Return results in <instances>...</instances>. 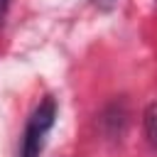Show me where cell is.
<instances>
[{
    "instance_id": "cell-1",
    "label": "cell",
    "mask_w": 157,
    "mask_h": 157,
    "mask_svg": "<svg viewBox=\"0 0 157 157\" xmlns=\"http://www.w3.org/2000/svg\"><path fill=\"white\" fill-rule=\"evenodd\" d=\"M56 118V103L54 98H47L37 105V110L29 115L25 135H22V147H20V157H39L42 147H44V137L52 130Z\"/></svg>"
},
{
    "instance_id": "cell-3",
    "label": "cell",
    "mask_w": 157,
    "mask_h": 157,
    "mask_svg": "<svg viewBox=\"0 0 157 157\" xmlns=\"http://www.w3.org/2000/svg\"><path fill=\"white\" fill-rule=\"evenodd\" d=\"M93 2H96L98 7H103V10H108V7H110V5L115 2V0H93Z\"/></svg>"
},
{
    "instance_id": "cell-4",
    "label": "cell",
    "mask_w": 157,
    "mask_h": 157,
    "mask_svg": "<svg viewBox=\"0 0 157 157\" xmlns=\"http://www.w3.org/2000/svg\"><path fill=\"white\" fill-rule=\"evenodd\" d=\"M7 2H10V0H0V20L5 17V10H7Z\"/></svg>"
},
{
    "instance_id": "cell-2",
    "label": "cell",
    "mask_w": 157,
    "mask_h": 157,
    "mask_svg": "<svg viewBox=\"0 0 157 157\" xmlns=\"http://www.w3.org/2000/svg\"><path fill=\"white\" fill-rule=\"evenodd\" d=\"M142 123H145V135H147V142L157 150V101H152V103L145 108Z\"/></svg>"
}]
</instances>
